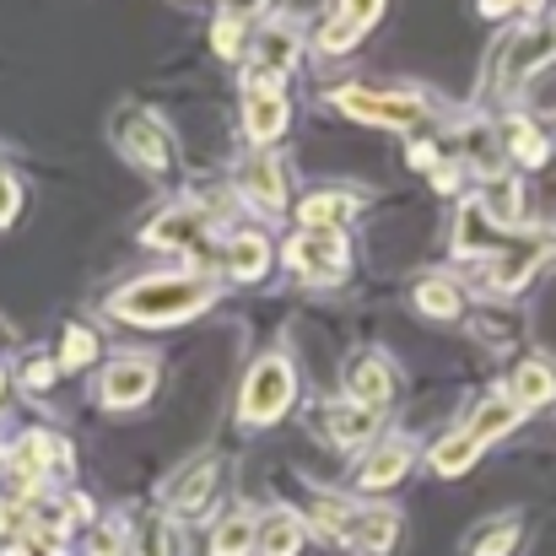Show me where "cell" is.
Here are the masks:
<instances>
[{
    "label": "cell",
    "mask_w": 556,
    "mask_h": 556,
    "mask_svg": "<svg viewBox=\"0 0 556 556\" xmlns=\"http://www.w3.org/2000/svg\"><path fill=\"white\" fill-rule=\"evenodd\" d=\"M49 470H71L65 443H60V438H49V432H22V438H16V448H11V476L22 481V492H33Z\"/></svg>",
    "instance_id": "12"
},
{
    "label": "cell",
    "mask_w": 556,
    "mask_h": 556,
    "mask_svg": "<svg viewBox=\"0 0 556 556\" xmlns=\"http://www.w3.org/2000/svg\"><path fill=\"white\" fill-rule=\"evenodd\" d=\"M552 254V238L546 232H525V238H508L492 260H486V287L492 292H525L541 270V260Z\"/></svg>",
    "instance_id": "9"
},
{
    "label": "cell",
    "mask_w": 556,
    "mask_h": 556,
    "mask_svg": "<svg viewBox=\"0 0 556 556\" xmlns=\"http://www.w3.org/2000/svg\"><path fill=\"white\" fill-rule=\"evenodd\" d=\"M292 394H298L292 363L287 357H260L249 368V378H243V389H238V421L243 427H270V421L287 416Z\"/></svg>",
    "instance_id": "4"
},
{
    "label": "cell",
    "mask_w": 556,
    "mask_h": 556,
    "mask_svg": "<svg viewBox=\"0 0 556 556\" xmlns=\"http://www.w3.org/2000/svg\"><path fill=\"white\" fill-rule=\"evenodd\" d=\"M216 476H222L216 459H194V465H185V470L168 481L163 503H168L174 514H200V508L211 503V492H216Z\"/></svg>",
    "instance_id": "16"
},
{
    "label": "cell",
    "mask_w": 556,
    "mask_h": 556,
    "mask_svg": "<svg viewBox=\"0 0 556 556\" xmlns=\"http://www.w3.org/2000/svg\"><path fill=\"white\" fill-rule=\"evenodd\" d=\"M519 410H541V405H552L556 400V372L552 363H525V368L514 372V394H508Z\"/></svg>",
    "instance_id": "26"
},
{
    "label": "cell",
    "mask_w": 556,
    "mask_h": 556,
    "mask_svg": "<svg viewBox=\"0 0 556 556\" xmlns=\"http://www.w3.org/2000/svg\"><path fill=\"white\" fill-rule=\"evenodd\" d=\"M405 470H410V448H405V443H383L378 454H368V459H363L357 486H363V492H389Z\"/></svg>",
    "instance_id": "21"
},
{
    "label": "cell",
    "mask_w": 556,
    "mask_h": 556,
    "mask_svg": "<svg viewBox=\"0 0 556 556\" xmlns=\"http://www.w3.org/2000/svg\"><path fill=\"white\" fill-rule=\"evenodd\" d=\"M372 16H383V5H372V0H368V5H346V11H336V16L319 27V49H325V54H341V49H346V43H352V38L368 27Z\"/></svg>",
    "instance_id": "23"
},
{
    "label": "cell",
    "mask_w": 556,
    "mask_h": 556,
    "mask_svg": "<svg viewBox=\"0 0 556 556\" xmlns=\"http://www.w3.org/2000/svg\"><path fill=\"white\" fill-rule=\"evenodd\" d=\"M16 211H22V185L0 168V227H11V222H16Z\"/></svg>",
    "instance_id": "34"
},
{
    "label": "cell",
    "mask_w": 556,
    "mask_h": 556,
    "mask_svg": "<svg viewBox=\"0 0 556 556\" xmlns=\"http://www.w3.org/2000/svg\"><path fill=\"white\" fill-rule=\"evenodd\" d=\"M130 552H136V556H174L163 514H141V525H136V541H130Z\"/></svg>",
    "instance_id": "33"
},
{
    "label": "cell",
    "mask_w": 556,
    "mask_h": 556,
    "mask_svg": "<svg viewBox=\"0 0 556 556\" xmlns=\"http://www.w3.org/2000/svg\"><path fill=\"white\" fill-rule=\"evenodd\" d=\"M552 60H556V16L552 22H530V27H519V33L497 49L492 92H497V98H519V92H525Z\"/></svg>",
    "instance_id": "2"
},
{
    "label": "cell",
    "mask_w": 556,
    "mask_h": 556,
    "mask_svg": "<svg viewBox=\"0 0 556 556\" xmlns=\"http://www.w3.org/2000/svg\"><path fill=\"white\" fill-rule=\"evenodd\" d=\"M298 65V27L292 22H260L249 43V87H281V76Z\"/></svg>",
    "instance_id": "10"
},
{
    "label": "cell",
    "mask_w": 556,
    "mask_h": 556,
    "mask_svg": "<svg viewBox=\"0 0 556 556\" xmlns=\"http://www.w3.org/2000/svg\"><path fill=\"white\" fill-rule=\"evenodd\" d=\"M514 552H519V519H492L470 541V556H514Z\"/></svg>",
    "instance_id": "30"
},
{
    "label": "cell",
    "mask_w": 556,
    "mask_h": 556,
    "mask_svg": "<svg viewBox=\"0 0 556 556\" xmlns=\"http://www.w3.org/2000/svg\"><path fill=\"white\" fill-rule=\"evenodd\" d=\"M314 514H319V530H325L330 541H346V546H357V552H368V556H383L394 546V535H400L394 508H357V503L319 497Z\"/></svg>",
    "instance_id": "3"
},
{
    "label": "cell",
    "mask_w": 556,
    "mask_h": 556,
    "mask_svg": "<svg viewBox=\"0 0 556 556\" xmlns=\"http://www.w3.org/2000/svg\"><path fill=\"white\" fill-rule=\"evenodd\" d=\"M98 363V336L87 330V325H71L65 330V341H60V368H92Z\"/></svg>",
    "instance_id": "32"
},
{
    "label": "cell",
    "mask_w": 556,
    "mask_h": 556,
    "mask_svg": "<svg viewBox=\"0 0 556 556\" xmlns=\"http://www.w3.org/2000/svg\"><path fill=\"white\" fill-rule=\"evenodd\" d=\"M109 130H114V147H119L136 168H147V174H168V168H174V136H168V125L152 119L147 109H119Z\"/></svg>",
    "instance_id": "5"
},
{
    "label": "cell",
    "mask_w": 556,
    "mask_h": 556,
    "mask_svg": "<svg viewBox=\"0 0 556 556\" xmlns=\"http://www.w3.org/2000/svg\"><path fill=\"white\" fill-rule=\"evenodd\" d=\"M459 185V174H454V168H438V189H443V194H448V189Z\"/></svg>",
    "instance_id": "39"
},
{
    "label": "cell",
    "mask_w": 556,
    "mask_h": 556,
    "mask_svg": "<svg viewBox=\"0 0 556 556\" xmlns=\"http://www.w3.org/2000/svg\"><path fill=\"white\" fill-rule=\"evenodd\" d=\"M503 147H508L525 168H541L546 152H552V141H546V130H541L535 119H508V125H503Z\"/></svg>",
    "instance_id": "27"
},
{
    "label": "cell",
    "mask_w": 556,
    "mask_h": 556,
    "mask_svg": "<svg viewBox=\"0 0 556 556\" xmlns=\"http://www.w3.org/2000/svg\"><path fill=\"white\" fill-rule=\"evenodd\" d=\"M492 222L481 216V205L470 200L465 211H459V222H454V254H465V260H481V254H492V243L481 238Z\"/></svg>",
    "instance_id": "29"
},
{
    "label": "cell",
    "mask_w": 556,
    "mask_h": 556,
    "mask_svg": "<svg viewBox=\"0 0 556 556\" xmlns=\"http://www.w3.org/2000/svg\"><path fill=\"white\" fill-rule=\"evenodd\" d=\"M525 189L514 185V179H486V194L476 200L481 205V216L503 232V227H519V216H525V200H519Z\"/></svg>",
    "instance_id": "25"
},
{
    "label": "cell",
    "mask_w": 556,
    "mask_h": 556,
    "mask_svg": "<svg viewBox=\"0 0 556 556\" xmlns=\"http://www.w3.org/2000/svg\"><path fill=\"white\" fill-rule=\"evenodd\" d=\"M346 265H352V254H346V238H341V232H308V227H303L298 238H287V270H298V276L314 281V287L341 281Z\"/></svg>",
    "instance_id": "8"
},
{
    "label": "cell",
    "mask_w": 556,
    "mask_h": 556,
    "mask_svg": "<svg viewBox=\"0 0 556 556\" xmlns=\"http://www.w3.org/2000/svg\"><path fill=\"white\" fill-rule=\"evenodd\" d=\"M416 308H421L427 319L448 325V319H459V314H465V298H459V287H454V281H443V276H421V281H416Z\"/></svg>",
    "instance_id": "24"
},
{
    "label": "cell",
    "mask_w": 556,
    "mask_h": 556,
    "mask_svg": "<svg viewBox=\"0 0 556 556\" xmlns=\"http://www.w3.org/2000/svg\"><path fill=\"white\" fill-rule=\"evenodd\" d=\"M405 163H410V168H438V147H427V141H416V147L405 152Z\"/></svg>",
    "instance_id": "38"
},
{
    "label": "cell",
    "mask_w": 556,
    "mask_h": 556,
    "mask_svg": "<svg viewBox=\"0 0 556 556\" xmlns=\"http://www.w3.org/2000/svg\"><path fill=\"white\" fill-rule=\"evenodd\" d=\"M519 421H525V410H519L508 394H492V400H481V410L470 416V443L486 448V443H497L503 432H514Z\"/></svg>",
    "instance_id": "20"
},
{
    "label": "cell",
    "mask_w": 556,
    "mask_h": 556,
    "mask_svg": "<svg viewBox=\"0 0 556 556\" xmlns=\"http://www.w3.org/2000/svg\"><path fill=\"white\" fill-rule=\"evenodd\" d=\"M265 265H270V249H265L260 232H232L227 238V276L232 281H260Z\"/></svg>",
    "instance_id": "22"
},
{
    "label": "cell",
    "mask_w": 556,
    "mask_h": 556,
    "mask_svg": "<svg viewBox=\"0 0 556 556\" xmlns=\"http://www.w3.org/2000/svg\"><path fill=\"white\" fill-rule=\"evenodd\" d=\"M352 205H357V194H341V189H319V194L298 200V222H303L308 232H341V222L352 216Z\"/></svg>",
    "instance_id": "18"
},
{
    "label": "cell",
    "mask_w": 556,
    "mask_h": 556,
    "mask_svg": "<svg viewBox=\"0 0 556 556\" xmlns=\"http://www.w3.org/2000/svg\"><path fill=\"white\" fill-rule=\"evenodd\" d=\"M0 389H5V372H0Z\"/></svg>",
    "instance_id": "41"
},
{
    "label": "cell",
    "mask_w": 556,
    "mask_h": 556,
    "mask_svg": "<svg viewBox=\"0 0 556 556\" xmlns=\"http://www.w3.org/2000/svg\"><path fill=\"white\" fill-rule=\"evenodd\" d=\"M552 141H556V119H552Z\"/></svg>",
    "instance_id": "40"
},
{
    "label": "cell",
    "mask_w": 556,
    "mask_h": 556,
    "mask_svg": "<svg viewBox=\"0 0 556 556\" xmlns=\"http://www.w3.org/2000/svg\"><path fill=\"white\" fill-rule=\"evenodd\" d=\"M378 421H383V410L352 405V400H336V405H325V432H330L336 443H368L372 432H378Z\"/></svg>",
    "instance_id": "19"
},
{
    "label": "cell",
    "mask_w": 556,
    "mask_h": 556,
    "mask_svg": "<svg viewBox=\"0 0 556 556\" xmlns=\"http://www.w3.org/2000/svg\"><path fill=\"white\" fill-rule=\"evenodd\" d=\"M476 454H481V448L470 443V432H454V438H443V443L432 448V459H427V465H432L438 476H459V470H470V465H476Z\"/></svg>",
    "instance_id": "31"
},
{
    "label": "cell",
    "mask_w": 556,
    "mask_h": 556,
    "mask_svg": "<svg viewBox=\"0 0 556 556\" xmlns=\"http://www.w3.org/2000/svg\"><path fill=\"white\" fill-rule=\"evenodd\" d=\"M389 394H394V372H389V363H383L378 352L352 357V368H346V400H352V405H368V410H383Z\"/></svg>",
    "instance_id": "15"
},
{
    "label": "cell",
    "mask_w": 556,
    "mask_h": 556,
    "mask_svg": "<svg viewBox=\"0 0 556 556\" xmlns=\"http://www.w3.org/2000/svg\"><path fill=\"white\" fill-rule=\"evenodd\" d=\"M249 552H254V519H249V508H238V514H227L216 525L211 556H249Z\"/></svg>",
    "instance_id": "28"
},
{
    "label": "cell",
    "mask_w": 556,
    "mask_h": 556,
    "mask_svg": "<svg viewBox=\"0 0 556 556\" xmlns=\"http://www.w3.org/2000/svg\"><path fill=\"white\" fill-rule=\"evenodd\" d=\"M152 389H157V363L152 357H119L114 368H103V383H98L109 410H136V405L152 400Z\"/></svg>",
    "instance_id": "11"
},
{
    "label": "cell",
    "mask_w": 556,
    "mask_h": 556,
    "mask_svg": "<svg viewBox=\"0 0 556 556\" xmlns=\"http://www.w3.org/2000/svg\"><path fill=\"white\" fill-rule=\"evenodd\" d=\"M287 125H292L287 92L281 87H249V98H243V136L260 141V147H270Z\"/></svg>",
    "instance_id": "14"
},
{
    "label": "cell",
    "mask_w": 556,
    "mask_h": 556,
    "mask_svg": "<svg viewBox=\"0 0 556 556\" xmlns=\"http://www.w3.org/2000/svg\"><path fill=\"white\" fill-rule=\"evenodd\" d=\"M211 298H216V287L205 276H141L109 298V314L125 325H141V330H168V325L205 314Z\"/></svg>",
    "instance_id": "1"
},
{
    "label": "cell",
    "mask_w": 556,
    "mask_h": 556,
    "mask_svg": "<svg viewBox=\"0 0 556 556\" xmlns=\"http://www.w3.org/2000/svg\"><path fill=\"white\" fill-rule=\"evenodd\" d=\"M254 552L260 556H298L303 552V519L292 508H270L254 525Z\"/></svg>",
    "instance_id": "17"
},
{
    "label": "cell",
    "mask_w": 556,
    "mask_h": 556,
    "mask_svg": "<svg viewBox=\"0 0 556 556\" xmlns=\"http://www.w3.org/2000/svg\"><path fill=\"white\" fill-rule=\"evenodd\" d=\"M216 54H238V16H222V27H216Z\"/></svg>",
    "instance_id": "37"
},
{
    "label": "cell",
    "mask_w": 556,
    "mask_h": 556,
    "mask_svg": "<svg viewBox=\"0 0 556 556\" xmlns=\"http://www.w3.org/2000/svg\"><path fill=\"white\" fill-rule=\"evenodd\" d=\"M216 222H222V211H216V205H205V200H185V205L157 211V216L141 227V243H147V249H194V243H205V238L216 232Z\"/></svg>",
    "instance_id": "7"
},
{
    "label": "cell",
    "mask_w": 556,
    "mask_h": 556,
    "mask_svg": "<svg viewBox=\"0 0 556 556\" xmlns=\"http://www.w3.org/2000/svg\"><path fill=\"white\" fill-rule=\"evenodd\" d=\"M54 372H60V363H49V357H27V363H22V383H27V389H49Z\"/></svg>",
    "instance_id": "35"
},
{
    "label": "cell",
    "mask_w": 556,
    "mask_h": 556,
    "mask_svg": "<svg viewBox=\"0 0 556 556\" xmlns=\"http://www.w3.org/2000/svg\"><path fill=\"white\" fill-rule=\"evenodd\" d=\"M238 189L260 205V211H287V174H281V157L276 152H249L238 163Z\"/></svg>",
    "instance_id": "13"
},
{
    "label": "cell",
    "mask_w": 556,
    "mask_h": 556,
    "mask_svg": "<svg viewBox=\"0 0 556 556\" xmlns=\"http://www.w3.org/2000/svg\"><path fill=\"white\" fill-rule=\"evenodd\" d=\"M119 552H125L119 530H92V546H87V556H119Z\"/></svg>",
    "instance_id": "36"
},
{
    "label": "cell",
    "mask_w": 556,
    "mask_h": 556,
    "mask_svg": "<svg viewBox=\"0 0 556 556\" xmlns=\"http://www.w3.org/2000/svg\"><path fill=\"white\" fill-rule=\"evenodd\" d=\"M341 114L363 119V125H378V130H416L427 125V103L410 98V92H368V87H341L330 98Z\"/></svg>",
    "instance_id": "6"
}]
</instances>
